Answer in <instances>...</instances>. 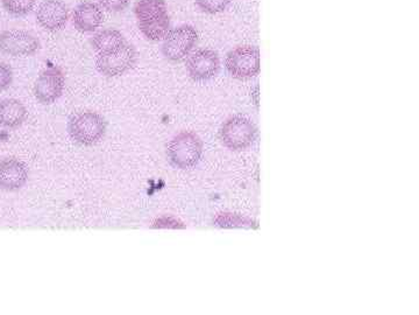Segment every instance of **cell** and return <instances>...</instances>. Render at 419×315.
Here are the masks:
<instances>
[{"instance_id": "4", "label": "cell", "mask_w": 419, "mask_h": 315, "mask_svg": "<svg viewBox=\"0 0 419 315\" xmlns=\"http://www.w3.org/2000/svg\"><path fill=\"white\" fill-rule=\"evenodd\" d=\"M225 67L231 76L237 80H248L255 77L261 67L260 51L255 46H237L227 53Z\"/></svg>"}, {"instance_id": "7", "label": "cell", "mask_w": 419, "mask_h": 315, "mask_svg": "<svg viewBox=\"0 0 419 315\" xmlns=\"http://www.w3.org/2000/svg\"><path fill=\"white\" fill-rule=\"evenodd\" d=\"M41 48L35 35L21 29H10L0 33V53L12 58L33 56Z\"/></svg>"}, {"instance_id": "20", "label": "cell", "mask_w": 419, "mask_h": 315, "mask_svg": "<svg viewBox=\"0 0 419 315\" xmlns=\"http://www.w3.org/2000/svg\"><path fill=\"white\" fill-rule=\"evenodd\" d=\"M151 228L154 229H186V224L179 218L174 216H161V217L155 218L151 222Z\"/></svg>"}, {"instance_id": "17", "label": "cell", "mask_w": 419, "mask_h": 315, "mask_svg": "<svg viewBox=\"0 0 419 315\" xmlns=\"http://www.w3.org/2000/svg\"><path fill=\"white\" fill-rule=\"evenodd\" d=\"M213 223L219 228H256V222L252 218L233 213H218L213 218Z\"/></svg>"}, {"instance_id": "8", "label": "cell", "mask_w": 419, "mask_h": 315, "mask_svg": "<svg viewBox=\"0 0 419 315\" xmlns=\"http://www.w3.org/2000/svg\"><path fill=\"white\" fill-rule=\"evenodd\" d=\"M186 68L191 80L195 82H207L219 74V55L212 49H197L188 56Z\"/></svg>"}, {"instance_id": "21", "label": "cell", "mask_w": 419, "mask_h": 315, "mask_svg": "<svg viewBox=\"0 0 419 315\" xmlns=\"http://www.w3.org/2000/svg\"><path fill=\"white\" fill-rule=\"evenodd\" d=\"M130 1L131 0H98V4L104 10L118 13V12L126 10L130 5Z\"/></svg>"}, {"instance_id": "12", "label": "cell", "mask_w": 419, "mask_h": 315, "mask_svg": "<svg viewBox=\"0 0 419 315\" xmlns=\"http://www.w3.org/2000/svg\"><path fill=\"white\" fill-rule=\"evenodd\" d=\"M104 13L99 4L85 1L72 12V25L81 33H93L102 26Z\"/></svg>"}, {"instance_id": "2", "label": "cell", "mask_w": 419, "mask_h": 315, "mask_svg": "<svg viewBox=\"0 0 419 315\" xmlns=\"http://www.w3.org/2000/svg\"><path fill=\"white\" fill-rule=\"evenodd\" d=\"M68 133L74 142L82 146L99 144L107 135L105 118L95 111H81L68 121Z\"/></svg>"}, {"instance_id": "18", "label": "cell", "mask_w": 419, "mask_h": 315, "mask_svg": "<svg viewBox=\"0 0 419 315\" xmlns=\"http://www.w3.org/2000/svg\"><path fill=\"white\" fill-rule=\"evenodd\" d=\"M36 0H1L6 12L13 15H26L34 8Z\"/></svg>"}, {"instance_id": "11", "label": "cell", "mask_w": 419, "mask_h": 315, "mask_svg": "<svg viewBox=\"0 0 419 315\" xmlns=\"http://www.w3.org/2000/svg\"><path fill=\"white\" fill-rule=\"evenodd\" d=\"M28 167L17 158L0 160V189L7 192L19 191L27 184Z\"/></svg>"}, {"instance_id": "10", "label": "cell", "mask_w": 419, "mask_h": 315, "mask_svg": "<svg viewBox=\"0 0 419 315\" xmlns=\"http://www.w3.org/2000/svg\"><path fill=\"white\" fill-rule=\"evenodd\" d=\"M35 17L46 31H62L69 20V10L62 0H43L35 12Z\"/></svg>"}, {"instance_id": "9", "label": "cell", "mask_w": 419, "mask_h": 315, "mask_svg": "<svg viewBox=\"0 0 419 315\" xmlns=\"http://www.w3.org/2000/svg\"><path fill=\"white\" fill-rule=\"evenodd\" d=\"M66 88V75L59 67H50L39 75L34 95L41 105H54L59 101Z\"/></svg>"}, {"instance_id": "15", "label": "cell", "mask_w": 419, "mask_h": 315, "mask_svg": "<svg viewBox=\"0 0 419 315\" xmlns=\"http://www.w3.org/2000/svg\"><path fill=\"white\" fill-rule=\"evenodd\" d=\"M135 14L138 22H146L168 14V8L165 0H139Z\"/></svg>"}, {"instance_id": "5", "label": "cell", "mask_w": 419, "mask_h": 315, "mask_svg": "<svg viewBox=\"0 0 419 315\" xmlns=\"http://www.w3.org/2000/svg\"><path fill=\"white\" fill-rule=\"evenodd\" d=\"M198 40L196 28L191 25H181L165 35L162 43V54L169 61H182L193 53Z\"/></svg>"}, {"instance_id": "19", "label": "cell", "mask_w": 419, "mask_h": 315, "mask_svg": "<svg viewBox=\"0 0 419 315\" xmlns=\"http://www.w3.org/2000/svg\"><path fill=\"white\" fill-rule=\"evenodd\" d=\"M195 3L204 13L218 14L226 10L231 0H195Z\"/></svg>"}, {"instance_id": "16", "label": "cell", "mask_w": 419, "mask_h": 315, "mask_svg": "<svg viewBox=\"0 0 419 315\" xmlns=\"http://www.w3.org/2000/svg\"><path fill=\"white\" fill-rule=\"evenodd\" d=\"M138 27L144 38L151 41H161L172 29L169 14L154 20L138 22Z\"/></svg>"}, {"instance_id": "13", "label": "cell", "mask_w": 419, "mask_h": 315, "mask_svg": "<svg viewBox=\"0 0 419 315\" xmlns=\"http://www.w3.org/2000/svg\"><path fill=\"white\" fill-rule=\"evenodd\" d=\"M27 109L15 98H6L0 102V126L18 128L27 119Z\"/></svg>"}, {"instance_id": "1", "label": "cell", "mask_w": 419, "mask_h": 315, "mask_svg": "<svg viewBox=\"0 0 419 315\" xmlns=\"http://www.w3.org/2000/svg\"><path fill=\"white\" fill-rule=\"evenodd\" d=\"M203 140L193 131L176 133L167 144V156L172 166L179 170H193L203 156Z\"/></svg>"}, {"instance_id": "22", "label": "cell", "mask_w": 419, "mask_h": 315, "mask_svg": "<svg viewBox=\"0 0 419 315\" xmlns=\"http://www.w3.org/2000/svg\"><path fill=\"white\" fill-rule=\"evenodd\" d=\"M13 82V70L7 63L0 62V91H6Z\"/></svg>"}, {"instance_id": "6", "label": "cell", "mask_w": 419, "mask_h": 315, "mask_svg": "<svg viewBox=\"0 0 419 315\" xmlns=\"http://www.w3.org/2000/svg\"><path fill=\"white\" fill-rule=\"evenodd\" d=\"M138 61V53L135 46L125 43L117 52L97 55L96 69L105 77H118L135 68Z\"/></svg>"}, {"instance_id": "14", "label": "cell", "mask_w": 419, "mask_h": 315, "mask_svg": "<svg viewBox=\"0 0 419 315\" xmlns=\"http://www.w3.org/2000/svg\"><path fill=\"white\" fill-rule=\"evenodd\" d=\"M126 43L124 34L118 29H102L93 35L91 45L97 55H105L117 52Z\"/></svg>"}, {"instance_id": "3", "label": "cell", "mask_w": 419, "mask_h": 315, "mask_svg": "<svg viewBox=\"0 0 419 315\" xmlns=\"http://www.w3.org/2000/svg\"><path fill=\"white\" fill-rule=\"evenodd\" d=\"M258 128L254 121L245 114L227 118L220 128V140L231 151H246L254 144Z\"/></svg>"}]
</instances>
